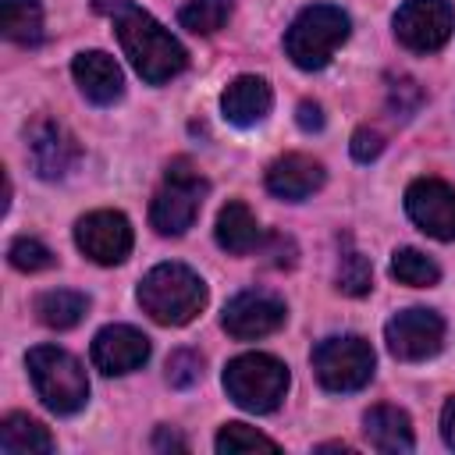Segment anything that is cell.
Listing matches in <instances>:
<instances>
[{
    "label": "cell",
    "mask_w": 455,
    "mask_h": 455,
    "mask_svg": "<svg viewBox=\"0 0 455 455\" xmlns=\"http://www.w3.org/2000/svg\"><path fill=\"white\" fill-rule=\"evenodd\" d=\"M96 11L114 21L117 43H121L124 57L132 60V68L139 71L142 82L164 85V82H171L174 75L185 71L188 50L149 11H142L132 0H96Z\"/></svg>",
    "instance_id": "1"
},
{
    "label": "cell",
    "mask_w": 455,
    "mask_h": 455,
    "mask_svg": "<svg viewBox=\"0 0 455 455\" xmlns=\"http://www.w3.org/2000/svg\"><path fill=\"white\" fill-rule=\"evenodd\" d=\"M142 313L164 327H185L206 309V281L185 263H160L153 267L135 291Z\"/></svg>",
    "instance_id": "2"
},
{
    "label": "cell",
    "mask_w": 455,
    "mask_h": 455,
    "mask_svg": "<svg viewBox=\"0 0 455 455\" xmlns=\"http://www.w3.org/2000/svg\"><path fill=\"white\" fill-rule=\"evenodd\" d=\"M25 366H28V377H32V387H36L39 402L50 412L75 416L78 409H85V402H89V377H85V366L68 348L36 345L25 355Z\"/></svg>",
    "instance_id": "3"
},
{
    "label": "cell",
    "mask_w": 455,
    "mask_h": 455,
    "mask_svg": "<svg viewBox=\"0 0 455 455\" xmlns=\"http://www.w3.org/2000/svg\"><path fill=\"white\" fill-rule=\"evenodd\" d=\"M348 14L334 4H309L295 14V21L284 32V53L302 71H320L331 64L334 50L348 39Z\"/></svg>",
    "instance_id": "4"
},
{
    "label": "cell",
    "mask_w": 455,
    "mask_h": 455,
    "mask_svg": "<svg viewBox=\"0 0 455 455\" xmlns=\"http://www.w3.org/2000/svg\"><path fill=\"white\" fill-rule=\"evenodd\" d=\"M291 373L277 355L267 352H242L224 366V391L245 412H274L288 395Z\"/></svg>",
    "instance_id": "5"
},
{
    "label": "cell",
    "mask_w": 455,
    "mask_h": 455,
    "mask_svg": "<svg viewBox=\"0 0 455 455\" xmlns=\"http://www.w3.org/2000/svg\"><path fill=\"white\" fill-rule=\"evenodd\" d=\"M206 188V178H199L188 160H171L164 185L149 203V224L156 228V235H185L199 217Z\"/></svg>",
    "instance_id": "6"
},
{
    "label": "cell",
    "mask_w": 455,
    "mask_h": 455,
    "mask_svg": "<svg viewBox=\"0 0 455 455\" xmlns=\"http://www.w3.org/2000/svg\"><path fill=\"white\" fill-rule=\"evenodd\" d=\"M373 348L359 334H331L313 348V373L334 395H352L373 380Z\"/></svg>",
    "instance_id": "7"
},
{
    "label": "cell",
    "mask_w": 455,
    "mask_h": 455,
    "mask_svg": "<svg viewBox=\"0 0 455 455\" xmlns=\"http://www.w3.org/2000/svg\"><path fill=\"white\" fill-rule=\"evenodd\" d=\"M444 334H448L444 316L427 306H409V309L395 313L384 327V341H387L391 355L402 363H423V359L437 355L444 348Z\"/></svg>",
    "instance_id": "8"
},
{
    "label": "cell",
    "mask_w": 455,
    "mask_h": 455,
    "mask_svg": "<svg viewBox=\"0 0 455 455\" xmlns=\"http://www.w3.org/2000/svg\"><path fill=\"white\" fill-rule=\"evenodd\" d=\"M395 39L412 53L441 50L455 32V7L448 0H405L395 11Z\"/></svg>",
    "instance_id": "9"
},
{
    "label": "cell",
    "mask_w": 455,
    "mask_h": 455,
    "mask_svg": "<svg viewBox=\"0 0 455 455\" xmlns=\"http://www.w3.org/2000/svg\"><path fill=\"white\" fill-rule=\"evenodd\" d=\"M75 245L100 267H117L128 259L135 235L124 213L117 210H92L85 217H78L75 224Z\"/></svg>",
    "instance_id": "10"
},
{
    "label": "cell",
    "mask_w": 455,
    "mask_h": 455,
    "mask_svg": "<svg viewBox=\"0 0 455 455\" xmlns=\"http://www.w3.org/2000/svg\"><path fill=\"white\" fill-rule=\"evenodd\" d=\"M405 213L423 235L455 242V185L441 178H416L405 188Z\"/></svg>",
    "instance_id": "11"
},
{
    "label": "cell",
    "mask_w": 455,
    "mask_h": 455,
    "mask_svg": "<svg viewBox=\"0 0 455 455\" xmlns=\"http://www.w3.org/2000/svg\"><path fill=\"white\" fill-rule=\"evenodd\" d=\"M288 320V309L284 302L274 295V291H263V288H249V291H238L228 306H224V331L238 341H252V338H267L274 331H281Z\"/></svg>",
    "instance_id": "12"
},
{
    "label": "cell",
    "mask_w": 455,
    "mask_h": 455,
    "mask_svg": "<svg viewBox=\"0 0 455 455\" xmlns=\"http://www.w3.org/2000/svg\"><path fill=\"white\" fill-rule=\"evenodd\" d=\"M25 149H28L32 171H36L39 178H46V181L64 178V174L78 164V156H82L75 135H71L64 124L50 121V117H39V121L28 124V146H25Z\"/></svg>",
    "instance_id": "13"
},
{
    "label": "cell",
    "mask_w": 455,
    "mask_h": 455,
    "mask_svg": "<svg viewBox=\"0 0 455 455\" xmlns=\"http://www.w3.org/2000/svg\"><path fill=\"white\" fill-rule=\"evenodd\" d=\"M92 366L107 377H124L132 370H142L149 359V338L132 323H110L92 338Z\"/></svg>",
    "instance_id": "14"
},
{
    "label": "cell",
    "mask_w": 455,
    "mask_h": 455,
    "mask_svg": "<svg viewBox=\"0 0 455 455\" xmlns=\"http://www.w3.org/2000/svg\"><path fill=\"white\" fill-rule=\"evenodd\" d=\"M327 181V171L320 160L306 153H284L267 167V192L288 203H302L313 192H320Z\"/></svg>",
    "instance_id": "15"
},
{
    "label": "cell",
    "mask_w": 455,
    "mask_h": 455,
    "mask_svg": "<svg viewBox=\"0 0 455 455\" xmlns=\"http://www.w3.org/2000/svg\"><path fill=\"white\" fill-rule=\"evenodd\" d=\"M71 75H75L82 96L96 107H110L124 96V75H121L117 60L103 50H82L71 60Z\"/></svg>",
    "instance_id": "16"
},
{
    "label": "cell",
    "mask_w": 455,
    "mask_h": 455,
    "mask_svg": "<svg viewBox=\"0 0 455 455\" xmlns=\"http://www.w3.org/2000/svg\"><path fill=\"white\" fill-rule=\"evenodd\" d=\"M270 107H274V92H270V82L259 75H238L220 92V110L238 128H252V124L267 121Z\"/></svg>",
    "instance_id": "17"
},
{
    "label": "cell",
    "mask_w": 455,
    "mask_h": 455,
    "mask_svg": "<svg viewBox=\"0 0 455 455\" xmlns=\"http://www.w3.org/2000/svg\"><path fill=\"white\" fill-rule=\"evenodd\" d=\"M363 434L366 441L384 451V455H398V451H412L416 437H412V419L405 409L398 405H373L363 416Z\"/></svg>",
    "instance_id": "18"
},
{
    "label": "cell",
    "mask_w": 455,
    "mask_h": 455,
    "mask_svg": "<svg viewBox=\"0 0 455 455\" xmlns=\"http://www.w3.org/2000/svg\"><path fill=\"white\" fill-rule=\"evenodd\" d=\"M213 235H217V245H220L224 252H231V256L252 252V249L259 245V238H263L259 220L252 217V210H249L242 199H228V203L220 206Z\"/></svg>",
    "instance_id": "19"
},
{
    "label": "cell",
    "mask_w": 455,
    "mask_h": 455,
    "mask_svg": "<svg viewBox=\"0 0 455 455\" xmlns=\"http://www.w3.org/2000/svg\"><path fill=\"white\" fill-rule=\"evenodd\" d=\"M0 451H7V455H50L53 437L39 419H32L25 412H11L0 423Z\"/></svg>",
    "instance_id": "20"
},
{
    "label": "cell",
    "mask_w": 455,
    "mask_h": 455,
    "mask_svg": "<svg viewBox=\"0 0 455 455\" xmlns=\"http://www.w3.org/2000/svg\"><path fill=\"white\" fill-rule=\"evenodd\" d=\"M89 313V299L82 291H68V288H50L36 299V316L39 323L53 327V331H71L75 323H82V316Z\"/></svg>",
    "instance_id": "21"
},
{
    "label": "cell",
    "mask_w": 455,
    "mask_h": 455,
    "mask_svg": "<svg viewBox=\"0 0 455 455\" xmlns=\"http://www.w3.org/2000/svg\"><path fill=\"white\" fill-rule=\"evenodd\" d=\"M4 36L21 46H36L43 39V4L39 0H0Z\"/></svg>",
    "instance_id": "22"
},
{
    "label": "cell",
    "mask_w": 455,
    "mask_h": 455,
    "mask_svg": "<svg viewBox=\"0 0 455 455\" xmlns=\"http://www.w3.org/2000/svg\"><path fill=\"white\" fill-rule=\"evenodd\" d=\"M391 277L402 281V284H409V288H434L441 281V267L427 252L405 245V249H395L391 252Z\"/></svg>",
    "instance_id": "23"
},
{
    "label": "cell",
    "mask_w": 455,
    "mask_h": 455,
    "mask_svg": "<svg viewBox=\"0 0 455 455\" xmlns=\"http://www.w3.org/2000/svg\"><path fill=\"white\" fill-rule=\"evenodd\" d=\"M231 7H235L231 0H188L178 11V21H181V28H188L196 36H213L228 25Z\"/></svg>",
    "instance_id": "24"
},
{
    "label": "cell",
    "mask_w": 455,
    "mask_h": 455,
    "mask_svg": "<svg viewBox=\"0 0 455 455\" xmlns=\"http://www.w3.org/2000/svg\"><path fill=\"white\" fill-rule=\"evenodd\" d=\"M213 448L220 455H238V451H256V448H267V451H277V441L259 434L256 427H245V423H224Z\"/></svg>",
    "instance_id": "25"
},
{
    "label": "cell",
    "mask_w": 455,
    "mask_h": 455,
    "mask_svg": "<svg viewBox=\"0 0 455 455\" xmlns=\"http://www.w3.org/2000/svg\"><path fill=\"white\" fill-rule=\"evenodd\" d=\"M373 288V267H370V259L363 256V252H355V249H348L345 256H341V263H338V291H345V295H366Z\"/></svg>",
    "instance_id": "26"
},
{
    "label": "cell",
    "mask_w": 455,
    "mask_h": 455,
    "mask_svg": "<svg viewBox=\"0 0 455 455\" xmlns=\"http://www.w3.org/2000/svg\"><path fill=\"white\" fill-rule=\"evenodd\" d=\"M7 259H11L14 270H25V274H36V270H50L53 267V252L39 238H28V235H21V238L11 242Z\"/></svg>",
    "instance_id": "27"
},
{
    "label": "cell",
    "mask_w": 455,
    "mask_h": 455,
    "mask_svg": "<svg viewBox=\"0 0 455 455\" xmlns=\"http://www.w3.org/2000/svg\"><path fill=\"white\" fill-rule=\"evenodd\" d=\"M199 377H203V355L199 352L178 348L167 359V380H171V387H192Z\"/></svg>",
    "instance_id": "28"
},
{
    "label": "cell",
    "mask_w": 455,
    "mask_h": 455,
    "mask_svg": "<svg viewBox=\"0 0 455 455\" xmlns=\"http://www.w3.org/2000/svg\"><path fill=\"white\" fill-rule=\"evenodd\" d=\"M380 149H384V139H380L377 128H355V135H352V156L359 164H370L373 156H380Z\"/></svg>",
    "instance_id": "29"
},
{
    "label": "cell",
    "mask_w": 455,
    "mask_h": 455,
    "mask_svg": "<svg viewBox=\"0 0 455 455\" xmlns=\"http://www.w3.org/2000/svg\"><path fill=\"white\" fill-rule=\"evenodd\" d=\"M299 124H302L306 132H320V128H323V114H320V103H313V100H302V103H299Z\"/></svg>",
    "instance_id": "30"
},
{
    "label": "cell",
    "mask_w": 455,
    "mask_h": 455,
    "mask_svg": "<svg viewBox=\"0 0 455 455\" xmlns=\"http://www.w3.org/2000/svg\"><path fill=\"white\" fill-rule=\"evenodd\" d=\"M441 437H444V444L455 451V395L444 402V409H441Z\"/></svg>",
    "instance_id": "31"
},
{
    "label": "cell",
    "mask_w": 455,
    "mask_h": 455,
    "mask_svg": "<svg viewBox=\"0 0 455 455\" xmlns=\"http://www.w3.org/2000/svg\"><path fill=\"white\" fill-rule=\"evenodd\" d=\"M167 444H171V448H185L181 437H174V434L167 437V430H160V434H156V448H167Z\"/></svg>",
    "instance_id": "32"
}]
</instances>
